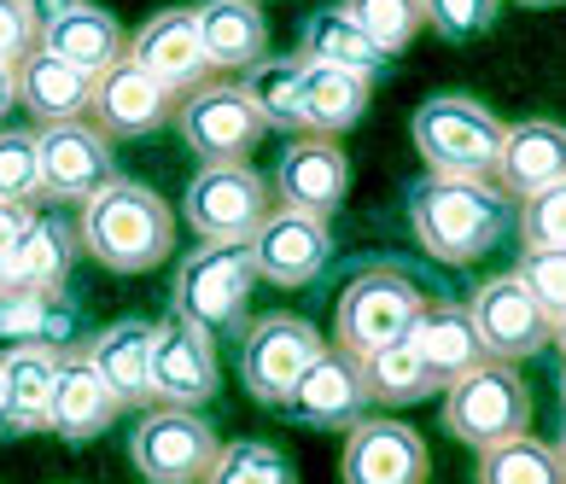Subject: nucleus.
I'll list each match as a JSON object with an SVG mask.
<instances>
[{
  "instance_id": "1",
  "label": "nucleus",
  "mask_w": 566,
  "mask_h": 484,
  "mask_svg": "<svg viewBox=\"0 0 566 484\" xmlns=\"http://www.w3.org/2000/svg\"><path fill=\"white\" fill-rule=\"evenodd\" d=\"M409 228L427 257L461 269L509 240L514 199L485 176H427L409 193Z\"/></svg>"
},
{
  "instance_id": "2",
  "label": "nucleus",
  "mask_w": 566,
  "mask_h": 484,
  "mask_svg": "<svg viewBox=\"0 0 566 484\" xmlns=\"http://www.w3.org/2000/svg\"><path fill=\"white\" fill-rule=\"evenodd\" d=\"M76 240L112 275H146V269H158L176 251V210L146 181L112 176L99 193L82 199Z\"/></svg>"
},
{
  "instance_id": "3",
  "label": "nucleus",
  "mask_w": 566,
  "mask_h": 484,
  "mask_svg": "<svg viewBox=\"0 0 566 484\" xmlns=\"http://www.w3.org/2000/svg\"><path fill=\"white\" fill-rule=\"evenodd\" d=\"M251 286H258V263H251V240H199L187 263L170 281V315L199 333H240Z\"/></svg>"
},
{
  "instance_id": "4",
  "label": "nucleus",
  "mask_w": 566,
  "mask_h": 484,
  "mask_svg": "<svg viewBox=\"0 0 566 484\" xmlns=\"http://www.w3.org/2000/svg\"><path fill=\"white\" fill-rule=\"evenodd\" d=\"M421 309H427V298L403 269L374 263V269H363V275H350V286L339 292L333 339H339V350H350V356L386 350L397 339H409V327H415Z\"/></svg>"
},
{
  "instance_id": "5",
  "label": "nucleus",
  "mask_w": 566,
  "mask_h": 484,
  "mask_svg": "<svg viewBox=\"0 0 566 484\" xmlns=\"http://www.w3.org/2000/svg\"><path fill=\"white\" fill-rule=\"evenodd\" d=\"M415 146H421L432 176H485L496 170L502 152V123L491 105L468 94H438L415 112Z\"/></svg>"
},
{
  "instance_id": "6",
  "label": "nucleus",
  "mask_w": 566,
  "mask_h": 484,
  "mask_svg": "<svg viewBox=\"0 0 566 484\" xmlns=\"http://www.w3.org/2000/svg\"><path fill=\"white\" fill-rule=\"evenodd\" d=\"M444 427H450V438H461L473 450H491L502 438L526 432L532 427V391L514 373V362H479L455 386H444Z\"/></svg>"
},
{
  "instance_id": "7",
  "label": "nucleus",
  "mask_w": 566,
  "mask_h": 484,
  "mask_svg": "<svg viewBox=\"0 0 566 484\" xmlns=\"http://www.w3.org/2000/svg\"><path fill=\"white\" fill-rule=\"evenodd\" d=\"M275 210V187L245 158H222L187 181V228L199 240H251Z\"/></svg>"
},
{
  "instance_id": "8",
  "label": "nucleus",
  "mask_w": 566,
  "mask_h": 484,
  "mask_svg": "<svg viewBox=\"0 0 566 484\" xmlns=\"http://www.w3.org/2000/svg\"><path fill=\"white\" fill-rule=\"evenodd\" d=\"M176 129L187 152H199L205 164H222V158H251V146L269 135V117L245 94V82H205V88L181 94Z\"/></svg>"
},
{
  "instance_id": "9",
  "label": "nucleus",
  "mask_w": 566,
  "mask_h": 484,
  "mask_svg": "<svg viewBox=\"0 0 566 484\" xmlns=\"http://www.w3.org/2000/svg\"><path fill=\"white\" fill-rule=\"evenodd\" d=\"M468 315H473V333H479V345H485L491 362H526V356H537L555 333V315L532 298V286L520 281L514 269L509 275H491L485 286H473Z\"/></svg>"
},
{
  "instance_id": "10",
  "label": "nucleus",
  "mask_w": 566,
  "mask_h": 484,
  "mask_svg": "<svg viewBox=\"0 0 566 484\" xmlns=\"http://www.w3.org/2000/svg\"><path fill=\"white\" fill-rule=\"evenodd\" d=\"M322 333L304 322V315H263V322L245 327L240 339V380L258 403L281 409L286 391L298 386V373L322 356Z\"/></svg>"
},
{
  "instance_id": "11",
  "label": "nucleus",
  "mask_w": 566,
  "mask_h": 484,
  "mask_svg": "<svg viewBox=\"0 0 566 484\" xmlns=\"http://www.w3.org/2000/svg\"><path fill=\"white\" fill-rule=\"evenodd\" d=\"M35 164H41V193L65 199V204H82L88 193H99V187L117 176L112 135L99 129L94 117L41 123L35 129Z\"/></svg>"
},
{
  "instance_id": "12",
  "label": "nucleus",
  "mask_w": 566,
  "mask_h": 484,
  "mask_svg": "<svg viewBox=\"0 0 566 484\" xmlns=\"http://www.w3.org/2000/svg\"><path fill=\"white\" fill-rule=\"evenodd\" d=\"M217 432L199 409H158L129 432V461L146 484H199L217 461Z\"/></svg>"
},
{
  "instance_id": "13",
  "label": "nucleus",
  "mask_w": 566,
  "mask_h": 484,
  "mask_svg": "<svg viewBox=\"0 0 566 484\" xmlns=\"http://www.w3.org/2000/svg\"><path fill=\"white\" fill-rule=\"evenodd\" d=\"M217 339L187 322H164L153 333V380H146V403L158 409H205L217 397Z\"/></svg>"
},
{
  "instance_id": "14",
  "label": "nucleus",
  "mask_w": 566,
  "mask_h": 484,
  "mask_svg": "<svg viewBox=\"0 0 566 484\" xmlns=\"http://www.w3.org/2000/svg\"><path fill=\"white\" fill-rule=\"evenodd\" d=\"M327 257H333L327 217H310V210L292 204H275L251 234V263H258V281L269 286H310L327 269Z\"/></svg>"
},
{
  "instance_id": "15",
  "label": "nucleus",
  "mask_w": 566,
  "mask_h": 484,
  "mask_svg": "<svg viewBox=\"0 0 566 484\" xmlns=\"http://www.w3.org/2000/svg\"><path fill=\"white\" fill-rule=\"evenodd\" d=\"M298 427H316V432H350L356 420L368 414V386H363V368H356L350 350H327L298 373V386L286 391L281 403Z\"/></svg>"
},
{
  "instance_id": "16",
  "label": "nucleus",
  "mask_w": 566,
  "mask_h": 484,
  "mask_svg": "<svg viewBox=\"0 0 566 484\" xmlns=\"http://www.w3.org/2000/svg\"><path fill=\"white\" fill-rule=\"evenodd\" d=\"M176 105H181V94H170L158 76H146L135 59L123 53L112 71L94 76V112L88 117L112 140H135V135H153L164 123H176Z\"/></svg>"
},
{
  "instance_id": "17",
  "label": "nucleus",
  "mask_w": 566,
  "mask_h": 484,
  "mask_svg": "<svg viewBox=\"0 0 566 484\" xmlns=\"http://www.w3.org/2000/svg\"><path fill=\"white\" fill-rule=\"evenodd\" d=\"M432 455L421 444V432L403 427V420H356L345 432V455L339 473L345 484H427Z\"/></svg>"
},
{
  "instance_id": "18",
  "label": "nucleus",
  "mask_w": 566,
  "mask_h": 484,
  "mask_svg": "<svg viewBox=\"0 0 566 484\" xmlns=\"http://www.w3.org/2000/svg\"><path fill=\"white\" fill-rule=\"evenodd\" d=\"M269 187H275V204L310 210V217H333L345 204V187H350V158L333 146V135H304L281 152Z\"/></svg>"
},
{
  "instance_id": "19",
  "label": "nucleus",
  "mask_w": 566,
  "mask_h": 484,
  "mask_svg": "<svg viewBox=\"0 0 566 484\" xmlns=\"http://www.w3.org/2000/svg\"><path fill=\"white\" fill-rule=\"evenodd\" d=\"M129 59L146 76H158L170 94H193V88H205V76H211V59H205L193 7H170V12L146 18L140 35L129 41Z\"/></svg>"
},
{
  "instance_id": "20",
  "label": "nucleus",
  "mask_w": 566,
  "mask_h": 484,
  "mask_svg": "<svg viewBox=\"0 0 566 484\" xmlns=\"http://www.w3.org/2000/svg\"><path fill=\"white\" fill-rule=\"evenodd\" d=\"M409 345H415V356H421L432 391H444V386L461 380V373H473L479 362H491L485 345H479V333H473L468 304H427L409 327Z\"/></svg>"
},
{
  "instance_id": "21",
  "label": "nucleus",
  "mask_w": 566,
  "mask_h": 484,
  "mask_svg": "<svg viewBox=\"0 0 566 484\" xmlns=\"http://www.w3.org/2000/svg\"><path fill=\"white\" fill-rule=\"evenodd\" d=\"M123 414L117 391L99 380V368L88 362V350H65L59 356V386H53V427L65 444H88Z\"/></svg>"
},
{
  "instance_id": "22",
  "label": "nucleus",
  "mask_w": 566,
  "mask_h": 484,
  "mask_svg": "<svg viewBox=\"0 0 566 484\" xmlns=\"http://www.w3.org/2000/svg\"><path fill=\"white\" fill-rule=\"evenodd\" d=\"M41 53H59L65 65L99 76V71H112L117 59L129 53V35H123V24H117L106 7L76 0V7L41 18Z\"/></svg>"
},
{
  "instance_id": "23",
  "label": "nucleus",
  "mask_w": 566,
  "mask_h": 484,
  "mask_svg": "<svg viewBox=\"0 0 566 484\" xmlns=\"http://www.w3.org/2000/svg\"><path fill=\"white\" fill-rule=\"evenodd\" d=\"M566 176V129L560 123H514V129H502V152H496V170L491 181L502 187L509 199H526L537 187H549Z\"/></svg>"
},
{
  "instance_id": "24",
  "label": "nucleus",
  "mask_w": 566,
  "mask_h": 484,
  "mask_svg": "<svg viewBox=\"0 0 566 484\" xmlns=\"http://www.w3.org/2000/svg\"><path fill=\"white\" fill-rule=\"evenodd\" d=\"M193 24L211 71H251L269 53V18L258 0H199Z\"/></svg>"
},
{
  "instance_id": "25",
  "label": "nucleus",
  "mask_w": 566,
  "mask_h": 484,
  "mask_svg": "<svg viewBox=\"0 0 566 484\" xmlns=\"http://www.w3.org/2000/svg\"><path fill=\"white\" fill-rule=\"evenodd\" d=\"M18 105H30L35 123H76L94 112V76L65 65L59 53H30L18 65Z\"/></svg>"
},
{
  "instance_id": "26",
  "label": "nucleus",
  "mask_w": 566,
  "mask_h": 484,
  "mask_svg": "<svg viewBox=\"0 0 566 484\" xmlns=\"http://www.w3.org/2000/svg\"><path fill=\"white\" fill-rule=\"evenodd\" d=\"M76 333V309L65 292H41V286H0V356L53 345L65 350Z\"/></svg>"
},
{
  "instance_id": "27",
  "label": "nucleus",
  "mask_w": 566,
  "mask_h": 484,
  "mask_svg": "<svg viewBox=\"0 0 566 484\" xmlns=\"http://www.w3.org/2000/svg\"><path fill=\"white\" fill-rule=\"evenodd\" d=\"M153 322H140V315H123L112 322L106 333H94L88 345V362L99 368V380L117 391L123 409H140L146 403V380H153Z\"/></svg>"
},
{
  "instance_id": "28",
  "label": "nucleus",
  "mask_w": 566,
  "mask_h": 484,
  "mask_svg": "<svg viewBox=\"0 0 566 484\" xmlns=\"http://www.w3.org/2000/svg\"><path fill=\"white\" fill-rule=\"evenodd\" d=\"M59 356L53 345L7 350L0 380H7V432H48L53 427V386H59Z\"/></svg>"
},
{
  "instance_id": "29",
  "label": "nucleus",
  "mask_w": 566,
  "mask_h": 484,
  "mask_svg": "<svg viewBox=\"0 0 566 484\" xmlns=\"http://www.w3.org/2000/svg\"><path fill=\"white\" fill-rule=\"evenodd\" d=\"M76 228L71 222H53V217H35L30 234L18 240L7 257H0V275L7 286H41V292H65L71 269H76Z\"/></svg>"
},
{
  "instance_id": "30",
  "label": "nucleus",
  "mask_w": 566,
  "mask_h": 484,
  "mask_svg": "<svg viewBox=\"0 0 566 484\" xmlns=\"http://www.w3.org/2000/svg\"><path fill=\"white\" fill-rule=\"evenodd\" d=\"M298 59H310V65H339V71H356V76H368V82L386 71V53L363 35V24H356L345 7H322V12L304 18Z\"/></svg>"
},
{
  "instance_id": "31",
  "label": "nucleus",
  "mask_w": 566,
  "mask_h": 484,
  "mask_svg": "<svg viewBox=\"0 0 566 484\" xmlns=\"http://www.w3.org/2000/svg\"><path fill=\"white\" fill-rule=\"evenodd\" d=\"M374 99V82L356 76V71H339V65H310L304 59V129L310 135H345L350 123H363Z\"/></svg>"
},
{
  "instance_id": "32",
  "label": "nucleus",
  "mask_w": 566,
  "mask_h": 484,
  "mask_svg": "<svg viewBox=\"0 0 566 484\" xmlns=\"http://www.w3.org/2000/svg\"><path fill=\"white\" fill-rule=\"evenodd\" d=\"M479 484H566V461L555 444L532 432H514L502 444L479 450Z\"/></svg>"
},
{
  "instance_id": "33",
  "label": "nucleus",
  "mask_w": 566,
  "mask_h": 484,
  "mask_svg": "<svg viewBox=\"0 0 566 484\" xmlns=\"http://www.w3.org/2000/svg\"><path fill=\"white\" fill-rule=\"evenodd\" d=\"M356 368H363L368 403H386V409H409V403H421V397L432 391V380H427V368H421V356H415L409 339L356 356Z\"/></svg>"
},
{
  "instance_id": "34",
  "label": "nucleus",
  "mask_w": 566,
  "mask_h": 484,
  "mask_svg": "<svg viewBox=\"0 0 566 484\" xmlns=\"http://www.w3.org/2000/svg\"><path fill=\"white\" fill-rule=\"evenodd\" d=\"M245 94L258 99V112L269 117V129H304V59L286 53V59H258L251 65V82Z\"/></svg>"
},
{
  "instance_id": "35",
  "label": "nucleus",
  "mask_w": 566,
  "mask_h": 484,
  "mask_svg": "<svg viewBox=\"0 0 566 484\" xmlns=\"http://www.w3.org/2000/svg\"><path fill=\"white\" fill-rule=\"evenodd\" d=\"M199 484H298L292 473V461L275 450V444H258V438H234V444H222L211 473Z\"/></svg>"
},
{
  "instance_id": "36",
  "label": "nucleus",
  "mask_w": 566,
  "mask_h": 484,
  "mask_svg": "<svg viewBox=\"0 0 566 484\" xmlns=\"http://www.w3.org/2000/svg\"><path fill=\"white\" fill-rule=\"evenodd\" d=\"M339 7L363 24V35L380 48L386 59L403 53L415 30H421V0H339Z\"/></svg>"
},
{
  "instance_id": "37",
  "label": "nucleus",
  "mask_w": 566,
  "mask_h": 484,
  "mask_svg": "<svg viewBox=\"0 0 566 484\" xmlns=\"http://www.w3.org/2000/svg\"><path fill=\"white\" fill-rule=\"evenodd\" d=\"M514 275L532 286V298L549 315H566V245H520Z\"/></svg>"
},
{
  "instance_id": "38",
  "label": "nucleus",
  "mask_w": 566,
  "mask_h": 484,
  "mask_svg": "<svg viewBox=\"0 0 566 484\" xmlns=\"http://www.w3.org/2000/svg\"><path fill=\"white\" fill-rule=\"evenodd\" d=\"M520 245H566V176L520 199Z\"/></svg>"
},
{
  "instance_id": "39",
  "label": "nucleus",
  "mask_w": 566,
  "mask_h": 484,
  "mask_svg": "<svg viewBox=\"0 0 566 484\" xmlns=\"http://www.w3.org/2000/svg\"><path fill=\"white\" fill-rule=\"evenodd\" d=\"M0 199H41L35 129H0Z\"/></svg>"
},
{
  "instance_id": "40",
  "label": "nucleus",
  "mask_w": 566,
  "mask_h": 484,
  "mask_svg": "<svg viewBox=\"0 0 566 484\" xmlns=\"http://www.w3.org/2000/svg\"><path fill=\"white\" fill-rule=\"evenodd\" d=\"M502 0H421V24H432L444 41H473L496 24Z\"/></svg>"
},
{
  "instance_id": "41",
  "label": "nucleus",
  "mask_w": 566,
  "mask_h": 484,
  "mask_svg": "<svg viewBox=\"0 0 566 484\" xmlns=\"http://www.w3.org/2000/svg\"><path fill=\"white\" fill-rule=\"evenodd\" d=\"M41 48V18L30 0H0V65H24Z\"/></svg>"
},
{
  "instance_id": "42",
  "label": "nucleus",
  "mask_w": 566,
  "mask_h": 484,
  "mask_svg": "<svg viewBox=\"0 0 566 484\" xmlns=\"http://www.w3.org/2000/svg\"><path fill=\"white\" fill-rule=\"evenodd\" d=\"M30 222H35V199H0V257L30 234Z\"/></svg>"
},
{
  "instance_id": "43",
  "label": "nucleus",
  "mask_w": 566,
  "mask_h": 484,
  "mask_svg": "<svg viewBox=\"0 0 566 484\" xmlns=\"http://www.w3.org/2000/svg\"><path fill=\"white\" fill-rule=\"evenodd\" d=\"M18 105V65H0V117Z\"/></svg>"
},
{
  "instance_id": "44",
  "label": "nucleus",
  "mask_w": 566,
  "mask_h": 484,
  "mask_svg": "<svg viewBox=\"0 0 566 484\" xmlns=\"http://www.w3.org/2000/svg\"><path fill=\"white\" fill-rule=\"evenodd\" d=\"M35 7V18H53V12H65V7H76V0H30Z\"/></svg>"
},
{
  "instance_id": "45",
  "label": "nucleus",
  "mask_w": 566,
  "mask_h": 484,
  "mask_svg": "<svg viewBox=\"0 0 566 484\" xmlns=\"http://www.w3.org/2000/svg\"><path fill=\"white\" fill-rule=\"evenodd\" d=\"M549 345H560V356H566V315H555V333H549Z\"/></svg>"
},
{
  "instance_id": "46",
  "label": "nucleus",
  "mask_w": 566,
  "mask_h": 484,
  "mask_svg": "<svg viewBox=\"0 0 566 484\" xmlns=\"http://www.w3.org/2000/svg\"><path fill=\"white\" fill-rule=\"evenodd\" d=\"M0 432H7V380H0Z\"/></svg>"
},
{
  "instance_id": "47",
  "label": "nucleus",
  "mask_w": 566,
  "mask_h": 484,
  "mask_svg": "<svg viewBox=\"0 0 566 484\" xmlns=\"http://www.w3.org/2000/svg\"><path fill=\"white\" fill-rule=\"evenodd\" d=\"M514 7H560V0H514Z\"/></svg>"
},
{
  "instance_id": "48",
  "label": "nucleus",
  "mask_w": 566,
  "mask_h": 484,
  "mask_svg": "<svg viewBox=\"0 0 566 484\" xmlns=\"http://www.w3.org/2000/svg\"><path fill=\"white\" fill-rule=\"evenodd\" d=\"M560 409H566V373H560Z\"/></svg>"
},
{
  "instance_id": "49",
  "label": "nucleus",
  "mask_w": 566,
  "mask_h": 484,
  "mask_svg": "<svg viewBox=\"0 0 566 484\" xmlns=\"http://www.w3.org/2000/svg\"><path fill=\"white\" fill-rule=\"evenodd\" d=\"M555 450H560V461H566V432H560V444H555Z\"/></svg>"
},
{
  "instance_id": "50",
  "label": "nucleus",
  "mask_w": 566,
  "mask_h": 484,
  "mask_svg": "<svg viewBox=\"0 0 566 484\" xmlns=\"http://www.w3.org/2000/svg\"><path fill=\"white\" fill-rule=\"evenodd\" d=\"M0 286H7V275H0Z\"/></svg>"
}]
</instances>
